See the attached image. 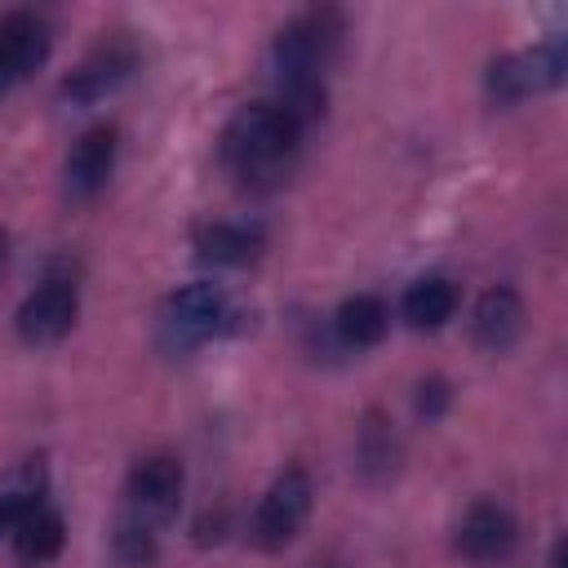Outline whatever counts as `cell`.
Listing matches in <instances>:
<instances>
[{"mask_svg":"<svg viewBox=\"0 0 568 568\" xmlns=\"http://www.w3.org/2000/svg\"><path fill=\"white\" fill-rule=\"evenodd\" d=\"M342 36H346V18L333 4H320L288 18L271 40V71H275L271 102H280L302 129H311L324 115V102H328L324 71L333 67Z\"/></svg>","mask_w":568,"mask_h":568,"instance_id":"obj_1","label":"cell"},{"mask_svg":"<svg viewBox=\"0 0 568 568\" xmlns=\"http://www.w3.org/2000/svg\"><path fill=\"white\" fill-rule=\"evenodd\" d=\"M302 138L306 129L280 102H244L217 138V160L244 191H271L297 164Z\"/></svg>","mask_w":568,"mask_h":568,"instance_id":"obj_2","label":"cell"},{"mask_svg":"<svg viewBox=\"0 0 568 568\" xmlns=\"http://www.w3.org/2000/svg\"><path fill=\"white\" fill-rule=\"evenodd\" d=\"M235 328H240V311H235L231 293L213 280H195V284L169 293L160 306V337L169 351H191V346H204Z\"/></svg>","mask_w":568,"mask_h":568,"instance_id":"obj_3","label":"cell"},{"mask_svg":"<svg viewBox=\"0 0 568 568\" xmlns=\"http://www.w3.org/2000/svg\"><path fill=\"white\" fill-rule=\"evenodd\" d=\"M564 75H568V49H564V40H537L528 49H515V53L493 58L488 71H484V93L497 106H515L524 98H537V93L559 89Z\"/></svg>","mask_w":568,"mask_h":568,"instance_id":"obj_4","label":"cell"},{"mask_svg":"<svg viewBox=\"0 0 568 568\" xmlns=\"http://www.w3.org/2000/svg\"><path fill=\"white\" fill-rule=\"evenodd\" d=\"M182 493H186V466L173 453H151L138 457L129 479H124V519H138L146 528H169L182 510Z\"/></svg>","mask_w":568,"mask_h":568,"instance_id":"obj_5","label":"cell"},{"mask_svg":"<svg viewBox=\"0 0 568 568\" xmlns=\"http://www.w3.org/2000/svg\"><path fill=\"white\" fill-rule=\"evenodd\" d=\"M311 501H315V488H311V475L302 466H284L271 488L257 497L253 506V519H248V541L262 550V555H275L284 550L297 528L306 524L311 515Z\"/></svg>","mask_w":568,"mask_h":568,"instance_id":"obj_6","label":"cell"},{"mask_svg":"<svg viewBox=\"0 0 568 568\" xmlns=\"http://www.w3.org/2000/svg\"><path fill=\"white\" fill-rule=\"evenodd\" d=\"M138 62H142V58H138V44H133V40H124V36L102 40L93 53H84L80 67H71V71L62 75L58 102H62V106H75V111L106 102L115 89H124V84L133 80Z\"/></svg>","mask_w":568,"mask_h":568,"instance_id":"obj_7","label":"cell"},{"mask_svg":"<svg viewBox=\"0 0 568 568\" xmlns=\"http://www.w3.org/2000/svg\"><path fill=\"white\" fill-rule=\"evenodd\" d=\"M75 315H80L75 280L71 275H49L22 297V306L13 311V328L27 346H53L75 328Z\"/></svg>","mask_w":568,"mask_h":568,"instance_id":"obj_8","label":"cell"},{"mask_svg":"<svg viewBox=\"0 0 568 568\" xmlns=\"http://www.w3.org/2000/svg\"><path fill=\"white\" fill-rule=\"evenodd\" d=\"M53 53V31L40 13L13 9L0 18V98L31 80Z\"/></svg>","mask_w":568,"mask_h":568,"instance_id":"obj_9","label":"cell"},{"mask_svg":"<svg viewBox=\"0 0 568 568\" xmlns=\"http://www.w3.org/2000/svg\"><path fill=\"white\" fill-rule=\"evenodd\" d=\"M115 155H120V129H115L111 120L89 124V129L71 142L67 164H62V191H67V200H75V204L93 200V195L111 182Z\"/></svg>","mask_w":568,"mask_h":568,"instance_id":"obj_10","label":"cell"},{"mask_svg":"<svg viewBox=\"0 0 568 568\" xmlns=\"http://www.w3.org/2000/svg\"><path fill=\"white\" fill-rule=\"evenodd\" d=\"M515 541H519V524L501 501L466 506V515L457 519V537H453V546L466 564H497L515 550Z\"/></svg>","mask_w":568,"mask_h":568,"instance_id":"obj_11","label":"cell"},{"mask_svg":"<svg viewBox=\"0 0 568 568\" xmlns=\"http://www.w3.org/2000/svg\"><path fill=\"white\" fill-rule=\"evenodd\" d=\"M9 546L18 568H49L62 546H67V519L49 497H36L18 510L13 528H9Z\"/></svg>","mask_w":568,"mask_h":568,"instance_id":"obj_12","label":"cell"},{"mask_svg":"<svg viewBox=\"0 0 568 568\" xmlns=\"http://www.w3.org/2000/svg\"><path fill=\"white\" fill-rule=\"evenodd\" d=\"M262 248H266V226L248 217H222L195 231V257L204 266H248L262 257Z\"/></svg>","mask_w":568,"mask_h":568,"instance_id":"obj_13","label":"cell"},{"mask_svg":"<svg viewBox=\"0 0 568 568\" xmlns=\"http://www.w3.org/2000/svg\"><path fill=\"white\" fill-rule=\"evenodd\" d=\"M519 333H524V302H519V293L506 288V284L484 288L479 302H475V311H470V337H475V346L488 351V355H501V351H510L519 342Z\"/></svg>","mask_w":568,"mask_h":568,"instance_id":"obj_14","label":"cell"},{"mask_svg":"<svg viewBox=\"0 0 568 568\" xmlns=\"http://www.w3.org/2000/svg\"><path fill=\"white\" fill-rule=\"evenodd\" d=\"M399 457H404V444H399V430L395 422L382 413V408H368L364 422H359V435H355V462H359V475L368 484H382L399 470Z\"/></svg>","mask_w":568,"mask_h":568,"instance_id":"obj_15","label":"cell"},{"mask_svg":"<svg viewBox=\"0 0 568 568\" xmlns=\"http://www.w3.org/2000/svg\"><path fill=\"white\" fill-rule=\"evenodd\" d=\"M457 284L448 280V275H422V280H413L408 288H404V297H399V315H404V324L408 328H417V333H435V328H444L453 315H457Z\"/></svg>","mask_w":568,"mask_h":568,"instance_id":"obj_16","label":"cell"},{"mask_svg":"<svg viewBox=\"0 0 568 568\" xmlns=\"http://www.w3.org/2000/svg\"><path fill=\"white\" fill-rule=\"evenodd\" d=\"M386 328H390V306H386L377 293H355V297H346V302L333 311V333H337V342L351 346V351L377 346V342L386 337Z\"/></svg>","mask_w":568,"mask_h":568,"instance_id":"obj_17","label":"cell"},{"mask_svg":"<svg viewBox=\"0 0 568 568\" xmlns=\"http://www.w3.org/2000/svg\"><path fill=\"white\" fill-rule=\"evenodd\" d=\"M36 497H44V462H40V457L22 462L18 475H13L9 484H0V537H9L18 510H22L27 501H36Z\"/></svg>","mask_w":568,"mask_h":568,"instance_id":"obj_18","label":"cell"},{"mask_svg":"<svg viewBox=\"0 0 568 568\" xmlns=\"http://www.w3.org/2000/svg\"><path fill=\"white\" fill-rule=\"evenodd\" d=\"M111 550L124 568H151L160 559V532L138 524V519H115V532H111Z\"/></svg>","mask_w":568,"mask_h":568,"instance_id":"obj_19","label":"cell"},{"mask_svg":"<svg viewBox=\"0 0 568 568\" xmlns=\"http://www.w3.org/2000/svg\"><path fill=\"white\" fill-rule=\"evenodd\" d=\"M413 408H417V417L439 422L453 408V382L448 377H422L417 382V395H413Z\"/></svg>","mask_w":568,"mask_h":568,"instance_id":"obj_20","label":"cell"},{"mask_svg":"<svg viewBox=\"0 0 568 568\" xmlns=\"http://www.w3.org/2000/svg\"><path fill=\"white\" fill-rule=\"evenodd\" d=\"M564 550H568V537H555V546H550V568H564Z\"/></svg>","mask_w":568,"mask_h":568,"instance_id":"obj_21","label":"cell"},{"mask_svg":"<svg viewBox=\"0 0 568 568\" xmlns=\"http://www.w3.org/2000/svg\"><path fill=\"white\" fill-rule=\"evenodd\" d=\"M4 262H9V240H4V231H0V271H4Z\"/></svg>","mask_w":568,"mask_h":568,"instance_id":"obj_22","label":"cell"},{"mask_svg":"<svg viewBox=\"0 0 568 568\" xmlns=\"http://www.w3.org/2000/svg\"><path fill=\"white\" fill-rule=\"evenodd\" d=\"M311 568H333V564H311Z\"/></svg>","mask_w":568,"mask_h":568,"instance_id":"obj_23","label":"cell"}]
</instances>
